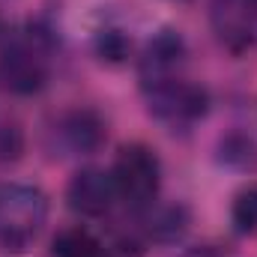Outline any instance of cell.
I'll return each mask as SVG.
<instances>
[{
    "instance_id": "9c48e42d",
    "label": "cell",
    "mask_w": 257,
    "mask_h": 257,
    "mask_svg": "<svg viewBox=\"0 0 257 257\" xmlns=\"http://www.w3.org/2000/svg\"><path fill=\"white\" fill-rule=\"evenodd\" d=\"M54 257H111L108 245L87 227H66L54 236Z\"/></svg>"
},
{
    "instance_id": "5b68a950",
    "label": "cell",
    "mask_w": 257,
    "mask_h": 257,
    "mask_svg": "<svg viewBox=\"0 0 257 257\" xmlns=\"http://www.w3.org/2000/svg\"><path fill=\"white\" fill-rule=\"evenodd\" d=\"M117 186H114V177L99 171V168H84L78 171L69 186H66V200L75 212L81 215H105L114 200H117Z\"/></svg>"
},
{
    "instance_id": "7a4b0ae2",
    "label": "cell",
    "mask_w": 257,
    "mask_h": 257,
    "mask_svg": "<svg viewBox=\"0 0 257 257\" xmlns=\"http://www.w3.org/2000/svg\"><path fill=\"white\" fill-rule=\"evenodd\" d=\"M51 75V57H48V42L42 33H24L6 42L0 51V81L6 90L18 96H33L48 84Z\"/></svg>"
},
{
    "instance_id": "277c9868",
    "label": "cell",
    "mask_w": 257,
    "mask_h": 257,
    "mask_svg": "<svg viewBox=\"0 0 257 257\" xmlns=\"http://www.w3.org/2000/svg\"><path fill=\"white\" fill-rule=\"evenodd\" d=\"M147 87V105L150 114L168 126H192L200 117H206L209 111V96L203 87H197L192 81L183 78H162V81H150Z\"/></svg>"
},
{
    "instance_id": "8992f818",
    "label": "cell",
    "mask_w": 257,
    "mask_h": 257,
    "mask_svg": "<svg viewBox=\"0 0 257 257\" xmlns=\"http://www.w3.org/2000/svg\"><path fill=\"white\" fill-rule=\"evenodd\" d=\"M212 27L233 51L245 48L257 33V0H212Z\"/></svg>"
},
{
    "instance_id": "30bf717a",
    "label": "cell",
    "mask_w": 257,
    "mask_h": 257,
    "mask_svg": "<svg viewBox=\"0 0 257 257\" xmlns=\"http://www.w3.org/2000/svg\"><path fill=\"white\" fill-rule=\"evenodd\" d=\"M230 224L239 236L257 233V183L242 186L230 203Z\"/></svg>"
},
{
    "instance_id": "ba28073f",
    "label": "cell",
    "mask_w": 257,
    "mask_h": 257,
    "mask_svg": "<svg viewBox=\"0 0 257 257\" xmlns=\"http://www.w3.org/2000/svg\"><path fill=\"white\" fill-rule=\"evenodd\" d=\"M60 141L72 153H93L105 141V123L93 111H72L60 120Z\"/></svg>"
},
{
    "instance_id": "3957f363",
    "label": "cell",
    "mask_w": 257,
    "mask_h": 257,
    "mask_svg": "<svg viewBox=\"0 0 257 257\" xmlns=\"http://www.w3.org/2000/svg\"><path fill=\"white\" fill-rule=\"evenodd\" d=\"M114 186L128 206L141 209L156 200L162 189V162L147 144H126L114 159Z\"/></svg>"
},
{
    "instance_id": "7c38bea8",
    "label": "cell",
    "mask_w": 257,
    "mask_h": 257,
    "mask_svg": "<svg viewBox=\"0 0 257 257\" xmlns=\"http://www.w3.org/2000/svg\"><path fill=\"white\" fill-rule=\"evenodd\" d=\"M6 33V21H3V12H0V36Z\"/></svg>"
},
{
    "instance_id": "8fae6325",
    "label": "cell",
    "mask_w": 257,
    "mask_h": 257,
    "mask_svg": "<svg viewBox=\"0 0 257 257\" xmlns=\"http://www.w3.org/2000/svg\"><path fill=\"white\" fill-rule=\"evenodd\" d=\"M239 141V147L233 150L227 141L221 144V153H224V162H230V165H239V168H254L257 165V147L251 141H245V138H236Z\"/></svg>"
},
{
    "instance_id": "6da1fadb",
    "label": "cell",
    "mask_w": 257,
    "mask_h": 257,
    "mask_svg": "<svg viewBox=\"0 0 257 257\" xmlns=\"http://www.w3.org/2000/svg\"><path fill=\"white\" fill-rule=\"evenodd\" d=\"M48 221V197L36 186L3 183L0 186V245L24 251Z\"/></svg>"
},
{
    "instance_id": "52a82bcc",
    "label": "cell",
    "mask_w": 257,
    "mask_h": 257,
    "mask_svg": "<svg viewBox=\"0 0 257 257\" xmlns=\"http://www.w3.org/2000/svg\"><path fill=\"white\" fill-rule=\"evenodd\" d=\"M186 57V45L183 39L174 33V30H162L144 51V60H141V75H144V84L150 81H162V78H171L174 69L183 63Z\"/></svg>"
}]
</instances>
